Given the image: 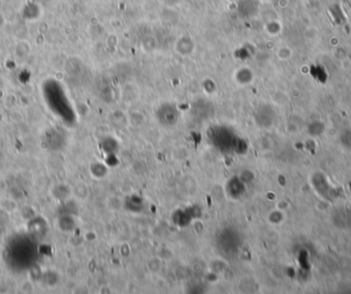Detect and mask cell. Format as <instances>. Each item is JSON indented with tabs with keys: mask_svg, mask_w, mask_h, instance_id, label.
Returning <instances> with one entry per match:
<instances>
[{
	"mask_svg": "<svg viewBox=\"0 0 351 294\" xmlns=\"http://www.w3.org/2000/svg\"><path fill=\"white\" fill-rule=\"evenodd\" d=\"M182 46H185V47L181 51L180 54L186 56V55H189V54H191L193 52L195 45H194V41H193V39L191 37H189V36H181L178 39L177 43L175 44V47L179 48V47H182Z\"/></svg>",
	"mask_w": 351,
	"mask_h": 294,
	"instance_id": "1",
	"label": "cell"
},
{
	"mask_svg": "<svg viewBox=\"0 0 351 294\" xmlns=\"http://www.w3.org/2000/svg\"><path fill=\"white\" fill-rule=\"evenodd\" d=\"M100 24V19L98 17H92L90 20V25L91 26H97Z\"/></svg>",
	"mask_w": 351,
	"mask_h": 294,
	"instance_id": "2",
	"label": "cell"
}]
</instances>
